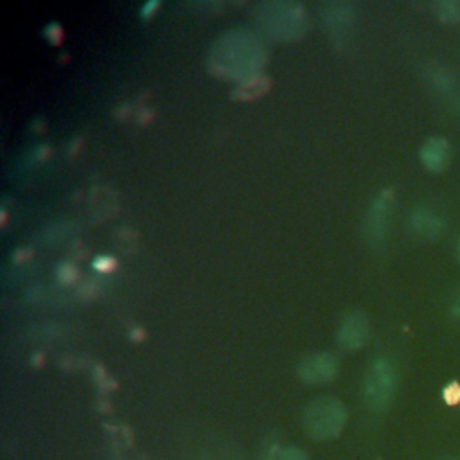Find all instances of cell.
Wrapping results in <instances>:
<instances>
[{
    "mask_svg": "<svg viewBox=\"0 0 460 460\" xmlns=\"http://www.w3.org/2000/svg\"><path fill=\"white\" fill-rule=\"evenodd\" d=\"M338 372V361L329 352H318L302 359L298 374L305 383H327Z\"/></svg>",
    "mask_w": 460,
    "mask_h": 460,
    "instance_id": "obj_6",
    "label": "cell"
},
{
    "mask_svg": "<svg viewBox=\"0 0 460 460\" xmlns=\"http://www.w3.org/2000/svg\"><path fill=\"white\" fill-rule=\"evenodd\" d=\"M347 422V410L334 397H320L309 402L304 411L305 431L313 438L336 437Z\"/></svg>",
    "mask_w": 460,
    "mask_h": 460,
    "instance_id": "obj_1",
    "label": "cell"
},
{
    "mask_svg": "<svg viewBox=\"0 0 460 460\" xmlns=\"http://www.w3.org/2000/svg\"><path fill=\"white\" fill-rule=\"evenodd\" d=\"M449 316L453 320H460V291L453 296L451 305H449Z\"/></svg>",
    "mask_w": 460,
    "mask_h": 460,
    "instance_id": "obj_19",
    "label": "cell"
},
{
    "mask_svg": "<svg viewBox=\"0 0 460 460\" xmlns=\"http://www.w3.org/2000/svg\"><path fill=\"white\" fill-rule=\"evenodd\" d=\"M34 156L40 158V160H41V158L45 160V158L49 156V147H47V146H38V149L34 151Z\"/></svg>",
    "mask_w": 460,
    "mask_h": 460,
    "instance_id": "obj_22",
    "label": "cell"
},
{
    "mask_svg": "<svg viewBox=\"0 0 460 460\" xmlns=\"http://www.w3.org/2000/svg\"><path fill=\"white\" fill-rule=\"evenodd\" d=\"M75 275H77V270H75V266H74L70 261L59 262V266H58V279H59L63 284L72 282V280L75 279Z\"/></svg>",
    "mask_w": 460,
    "mask_h": 460,
    "instance_id": "obj_13",
    "label": "cell"
},
{
    "mask_svg": "<svg viewBox=\"0 0 460 460\" xmlns=\"http://www.w3.org/2000/svg\"><path fill=\"white\" fill-rule=\"evenodd\" d=\"M410 226L417 235H420L424 239H435L446 230L444 219L437 212H433L431 208H426V207H419V208L411 210Z\"/></svg>",
    "mask_w": 460,
    "mask_h": 460,
    "instance_id": "obj_8",
    "label": "cell"
},
{
    "mask_svg": "<svg viewBox=\"0 0 460 460\" xmlns=\"http://www.w3.org/2000/svg\"><path fill=\"white\" fill-rule=\"evenodd\" d=\"M327 13L323 14L327 20V25L336 32L343 31V27H349L352 20V7L349 4H327Z\"/></svg>",
    "mask_w": 460,
    "mask_h": 460,
    "instance_id": "obj_10",
    "label": "cell"
},
{
    "mask_svg": "<svg viewBox=\"0 0 460 460\" xmlns=\"http://www.w3.org/2000/svg\"><path fill=\"white\" fill-rule=\"evenodd\" d=\"M151 113H153V111H151V110H147V108H146V110H140V117H138V122H140V124H142V122H146V120L151 117Z\"/></svg>",
    "mask_w": 460,
    "mask_h": 460,
    "instance_id": "obj_23",
    "label": "cell"
},
{
    "mask_svg": "<svg viewBox=\"0 0 460 460\" xmlns=\"http://www.w3.org/2000/svg\"><path fill=\"white\" fill-rule=\"evenodd\" d=\"M426 79L433 92L449 106L451 111L460 115V83L453 75V72L442 65L426 66Z\"/></svg>",
    "mask_w": 460,
    "mask_h": 460,
    "instance_id": "obj_4",
    "label": "cell"
},
{
    "mask_svg": "<svg viewBox=\"0 0 460 460\" xmlns=\"http://www.w3.org/2000/svg\"><path fill=\"white\" fill-rule=\"evenodd\" d=\"M455 250H456V257H458V261H460V235H458V239H456V246H455Z\"/></svg>",
    "mask_w": 460,
    "mask_h": 460,
    "instance_id": "obj_24",
    "label": "cell"
},
{
    "mask_svg": "<svg viewBox=\"0 0 460 460\" xmlns=\"http://www.w3.org/2000/svg\"><path fill=\"white\" fill-rule=\"evenodd\" d=\"M43 32H45V36H47L52 43H58V41L61 40V36H63L61 25H59L58 22H50V23L43 29Z\"/></svg>",
    "mask_w": 460,
    "mask_h": 460,
    "instance_id": "obj_17",
    "label": "cell"
},
{
    "mask_svg": "<svg viewBox=\"0 0 460 460\" xmlns=\"http://www.w3.org/2000/svg\"><path fill=\"white\" fill-rule=\"evenodd\" d=\"M273 460H307V456L296 447H284L275 455Z\"/></svg>",
    "mask_w": 460,
    "mask_h": 460,
    "instance_id": "obj_14",
    "label": "cell"
},
{
    "mask_svg": "<svg viewBox=\"0 0 460 460\" xmlns=\"http://www.w3.org/2000/svg\"><path fill=\"white\" fill-rule=\"evenodd\" d=\"M77 295H79V298H83V300H90V298H93V296L97 295V284H95L92 279L84 280V282L79 286Z\"/></svg>",
    "mask_w": 460,
    "mask_h": 460,
    "instance_id": "obj_15",
    "label": "cell"
},
{
    "mask_svg": "<svg viewBox=\"0 0 460 460\" xmlns=\"http://www.w3.org/2000/svg\"><path fill=\"white\" fill-rule=\"evenodd\" d=\"M420 162L422 165L431 171V172H442L447 164H449V156H451V147L449 142L442 137H431L428 138L422 147H420Z\"/></svg>",
    "mask_w": 460,
    "mask_h": 460,
    "instance_id": "obj_7",
    "label": "cell"
},
{
    "mask_svg": "<svg viewBox=\"0 0 460 460\" xmlns=\"http://www.w3.org/2000/svg\"><path fill=\"white\" fill-rule=\"evenodd\" d=\"M433 11L444 23H456L460 20V2L456 0H438L433 4Z\"/></svg>",
    "mask_w": 460,
    "mask_h": 460,
    "instance_id": "obj_11",
    "label": "cell"
},
{
    "mask_svg": "<svg viewBox=\"0 0 460 460\" xmlns=\"http://www.w3.org/2000/svg\"><path fill=\"white\" fill-rule=\"evenodd\" d=\"M444 397H446L447 402H456V401H460V385H456V383L447 385L446 390H444Z\"/></svg>",
    "mask_w": 460,
    "mask_h": 460,
    "instance_id": "obj_18",
    "label": "cell"
},
{
    "mask_svg": "<svg viewBox=\"0 0 460 460\" xmlns=\"http://www.w3.org/2000/svg\"><path fill=\"white\" fill-rule=\"evenodd\" d=\"M397 388V372L386 358H376L365 376L363 394L372 410H383Z\"/></svg>",
    "mask_w": 460,
    "mask_h": 460,
    "instance_id": "obj_2",
    "label": "cell"
},
{
    "mask_svg": "<svg viewBox=\"0 0 460 460\" xmlns=\"http://www.w3.org/2000/svg\"><path fill=\"white\" fill-rule=\"evenodd\" d=\"M394 203V194L390 189H383L370 203L367 216H365V237L372 244H379L385 241L386 235V226H388V217Z\"/></svg>",
    "mask_w": 460,
    "mask_h": 460,
    "instance_id": "obj_3",
    "label": "cell"
},
{
    "mask_svg": "<svg viewBox=\"0 0 460 460\" xmlns=\"http://www.w3.org/2000/svg\"><path fill=\"white\" fill-rule=\"evenodd\" d=\"M31 253H32V250L31 248H18L14 253H13V262H23L25 259H29L31 257Z\"/></svg>",
    "mask_w": 460,
    "mask_h": 460,
    "instance_id": "obj_21",
    "label": "cell"
},
{
    "mask_svg": "<svg viewBox=\"0 0 460 460\" xmlns=\"http://www.w3.org/2000/svg\"><path fill=\"white\" fill-rule=\"evenodd\" d=\"M440 460H458V458H453V456H447V458H440Z\"/></svg>",
    "mask_w": 460,
    "mask_h": 460,
    "instance_id": "obj_25",
    "label": "cell"
},
{
    "mask_svg": "<svg viewBox=\"0 0 460 460\" xmlns=\"http://www.w3.org/2000/svg\"><path fill=\"white\" fill-rule=\"evenodd\" d=\"M368 338V320L363 313L352 311L343 316L338 329V343L347 350H356L365 345Z\"/></svg>",
    "mask_w": 460,
    "mask_h": 460,
    "instance_id": "obj_5",
    "label": "cell"
},
{
    "mask_svg": "<svg viewBox=\"0 0 460 460\" xmlns=\"http://www.w3.org/2000/svg\"><path fill=\"white\" fill-rule=\"evenodd\" d=\"M158 7H160V2H158V0H149V2H146V4L140 7V13H142L144 18H147V16H151L153 11L158 9Z\"/></svg>",
    "mask_w": 460,
    "mask_h": 460,
    "instance_id": "obj_20",
    "label": "cell"
},
{
    "mask_svg": "<svg viewBox=\"0 0 460 460\" xmlns=\"http://www.w3.org/2000/svg\"><path fill=\"white\" fill-rule=\"evenodd\" d=\"M270 77L264 74H253L250 77H246L239 86H235V90L232 92L234 99L239 101H250L253 97L262 95L268 88H270Z\"/></svg>",
    "mask_w": 460,
    "mask_h": 460,
    "instance_id": "obj_9",
    "label": "cell"
},
{
    "mask_svg": "<svg viewBox=\"0 0 460 460\" xmlns=\"http://www.w3.org/2000/svg\"><path fill=\"white\" fill-rule=\"evenodd\" d=\"M117 241L124 252H133L135 243H137V232L133 228H119Z\"/></svg>",
    "mask_w": 460,
    "mask_h": 460,
    "instance_id": "obj_12",
    "label": "cell"
},
{
    "mask_svg": "<svg viewBox=\"0 0 460 460\" xmlns=\"http://www.w3.org/2000/svg\"><path fill=\"white\" fill-rule=\"evenodd\" d=\"M115 266H117V261H115L113 257H110V255H102V257H97V259L93 261V268H95L97 271H102V273L111 271Z\"/></svg>",
    "mask_w": 460,
    "mask_h": 460,
    "instance_id": "obj_16",
    "label": "cell"
}]
</instances>
